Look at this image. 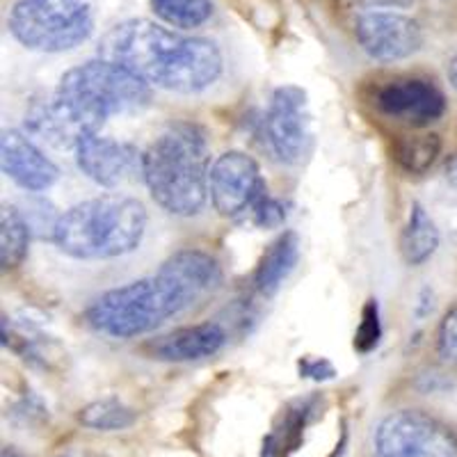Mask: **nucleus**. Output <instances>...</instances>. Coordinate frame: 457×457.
I'll return each mask as SVG.
<instances>
[{"mask_svg": "<svg viewBox=\"0 0 457 457\" xmlns=\"http://www.w3.org/2000/svg\"><path fill=\"white\" fill-rule=\"evenodd\" d=\"M222 284V268L208 252L179 250L156 275L105 291L85 312L94 332L110 338H137L158 329Z\"/></svg>", "mask_w": 457, "mask_h": 457, "instance_id": "1", "label": "nucleus"}, {"mask_svg": "<svg viewBox=\"0 0 457 457\" xmlns=\"http://www.w3.org/2000/svg\"><path fill=\"white\" fill-rule=\"evenodd\" d=\"M151 101V85L121 64L94 57L69 69L46 104L26 114L32 133L60 149H76L80 140L101 133L117 114L142 110Z\"/></svg>", "mask_w": 457, "mask_h": 457, "instance_id": "2", "label": "nucleus"}, {"mask_svg": "<svg viewBox=\"0 0 457 457\" xmlns=\"http://www.w3.org/2000/svg\"><path fill=\"white\" fill-rule=\"evenodd\" d=\"M99 57L121 64L151 87L197 94L222 76V53L211 39L183 37L149 19H129L104 35Z\"/></svg>", "mask_w": 457, "mask_h": 457, "instance_id": "3", "label": "nucleus"}, {"mask_svg": "<svg viewBox=\"0 0 457 457\" xmlns=\"http://www.w3.org/2000/svg\"><path fill=\"white\" fill-rule=\"evenodd\" d=\"M142 181L151 199L171 215L193 218L206 204L208 195V142L202 126L177 121L167 126L142 151Z\"/></svg>", "mask_w": 457, "mask_h": 457, "instance_id": "4", "label": "nucleus"}, {"mask_svg": "<svg viewBox=\"0 0 457 457\" xmlns=\"http://www.w3.org/2000/svg\"><path fill=\"white\" fill-rule=\"evenodd\" d=\"M145 231L146 211L142 202L110 193L85 199L57 215L51 240L71 259L101 261L136 252Z\"/></svg>", "mask_w": 457, "mask_h": 457, "instance_id": "5", "label": "nucleus"}, {"mask_svg": "<svg viewBox=\"0 0 457 457\" xmlns=\"http://www.w3.org/2000/svg\"><path fill=\"white\" fill-rule=\"evenodd\" d=\"M7 26L30 51L64 53L87 42L94 16L87 0H16Z\"/></svg>", "mask_w": 457, "mask_h": 457, "instance_id": "6", "label": "nucleus"}, {"mask_svg": "<svg viewBox=\"0 0 457 457\" xmlns=\"http://www.w3.org/2000/svg\"><path fill=\"white\" fill-rule=\"evenodd\" d=\"M375 451L379 457H457V439L435 416L400 410L378 426Z\"/></svg>", "mask_w": 457, "mask_h": 457, "instance_id": "7", "label": "nucleus"}, {"mask_svg": "<svg viewBox=\"0 0 457 457\" xmlns=\"http://www.w3.org/2000/svg\"><path fill=\"white\" fill-rule=\"evenodd\" d=\"M370 105L382 120L405 129H426L444 117L446 96L430 79L391 76L375 85Z\"/></svg>", "mask_w": 457, "mask_h": 457, "instance_id": "8", "label": "nucleus"}, {"mask_svg": "<svg viewBox=\"0 0 457 457\" xmlns=\"http://www.w3.org/2000/svg\"><path fill=\"white\" fill-rule=\"evenodd\" d=\"M265 133L281 162H307L313 151V129L304 89L297 85H281L275 89L265 114Z\"/></svg>", "mask_w": 457, "mask_h": 457, "instance_id": "9", "label": "nucleus"}, {"mask_svg": "<svg viewBox=\"0 0 457 457\" xmlns=\"http://www.w3.org/2000/svg\"><path fill=\"white\" fill-rule=\"evenodd\" d=\"M208 190L213 208L222 218H238L252 211L268 187L254 158L245 151H227L211 165Z\"/></svg>", "mask_w": 457, "mask_h": 457, "instance_id": "10", "label": "nucleus"}, {"mask_svg": "<svg viewBox=\"0 0 457 457\" xmlns=\"http://www.w3.org/2000/svg\"><path fill=\"white\" fill-rule=\"evenodd\" d=\"M359 46L378 62H398L423 46L421 26L398 12H361L354 21Z\"/></svg>", "mask_w": 457, "mask_h": 457, "instance_id": "11", "label": "nucleus"}, {"mask_svg": "<svg viewBox=\"0 0 457 457\" xmlns=\"http://www.w3.org/2000/svg\"><path fill=\"white\" fill-rule=\"evenodd\" d=\"M76 165L89 181L101 187H117L140 171L142 154L129 142L105 137L101 133L87 136L76 146Z\"/></svg>", "mask_w": 457, "mask_h": 457, "instance_id": "12", "label": "nucleus"}, {"mask_svg": "<svg viewBox=\"0 0 457 457\" xmlns=\"http://www.w3.org/2000/svg\"><path fill=\"white\" fill-rule=\"evenodd\" d=\"M0 167L5 177L12 179L28 193L48 190L60 179V170L44 151L21 130L7 129L0 137Z\"/></svg>", "mask_w": 457, "mask_h": 457, "instance_id": "13", "label": "nucleus"}, {"mask_svg": "<svg viewBox=\"0 0 457 457\" xmlns=\"http://www.w3.org/2000/svg\"><path fill=\"white\" fill-rule=\"evenodd\" d=\"M227 343V332L218 322H202V325H186L171 332L154 337L142 343V353L156 361L170 364H186L199 359L215 357Z\"/></svg>", "mask_w": 457, "mask_h": 457, "instance_id": "14", "label": "nucleus"}, {"mask_svg": "<svg viewBox=\"0 0 457 457\" xmlns=\"http://www.w3.org/2000/svg\"><path fill=\"white\" fill-rule=\"evenodd\" d=\"M300 261V236L295 231H284L270 247L263 252L254 272V288L259 295L272 297L281 288L288 275Z\"/></svg>", "mask_w": 457, "mask_h": 457, "instance_id": "15", "label": "nucleus"}, {"mask_svg": "<svg viewBox=\"0 0 457 457\" xmlns=\"http://www.w3.org/2000/svg\"><path fill=\"white\" fill-rule=\"evenodd\" d=\"M318 407V398L295 400L286 407L281 414L279 426L265 436L263 442V457H288L293 451H297L304 435V428L312 423V416Z\"/></svg>", "mask_w": 457, "mask_h": 457, "instance_id": "16", "label": "nucleus"}, {"mask_svg": "<svg viewBox=\"0 0 457 457\" xmlns=\"http://www.w3.org/2000/svg\"><path fill=\"white\" fill-rule=\"evenodd\" d=\"M400 256L407 265L416 268L430 261L439 247V228L421 204H411L410 218L400 231Z\"/></svg>", "mask_w": 457, "mask_h": 457, "instance_id": "17", "label": "nucleus"}, {"mask_svg": "<svg viewBox=\"0 0 457 457\" xmlns=\"http://www.w3.org/2000/svg\"><path fill=\"white\" fill-rule=\"evenodd\" d=\"M442 154V140L436 133L398 136L391 145V158L407 174H426Z\"/></svg>", "mask_w": 457, "mask_h": 457, "instance_id": "18", "label": "nucleus"}, {"mask_svg": "<svg viewBox=\"0 0 457 457\" xmlns=\"http://www.w3.org/2000/svg\"><path fill=\"white\" fill-rule=\"evenodd\" d=\"M30 247V224L16 206L0 211V265L3 270H16L26 261Z\"/></svg>", "mask_w": 457, "mask_h": 457, "instance_id": "19", "label": "nucleus"}, {"mask_svg": "<svg viewBox=\"0 0 457 457\" xmlns=\"http://www.w3.org/2000/svg\"><path fill=\"white\" fill-rule=\"evenodd\" d=\"M137 414L117 398H101L79 411L80 426L96 432H120L136 423Z\"/></svg>", "mask_w": 457, "mask_h": 457, "instance_id": "20", "label": "nucleus"}, {"mask_svg": "<svg viewBox=\"0 0 457 457\" xmlns=\"http://www.w3.org/2000/svg\"><path fill=\"white\" fill-rule=\"evenodd\" d=\"M151 7L171 28H199L213 14V0H151Z\"/></svg>", "mask_w": 457, "mask_h": 457, "instance_id": "21", "label": "nucleus"}, {"mask_svg": "<svg viewBox=\"0 0 457 457\" xmlns=\"http://www.w3.org/2000/svg\"><path fill=\"white\" fill-rule=\"evenodd\" d=\"M379 337H382V325H379L378 302L369 300L361 312V322L354 332V350L359 354H369L370 350L378 348Z\"/></svg>", "mask_w": 457, "mask_h": 457, "instance_id": "22", "label": "nucleus"}, {"mask_svg": "<svg viewBox=\"0 0 457 457\" xmlns=\"http://www.w3.org/2000/svg\"><path fill=\"white\" fill-rule=\"evenodd\" d=\"M436 354L444 364L457 369V302L444 313L436 329Z\"/></svg>", "mask_w": 457, "mask_h": 457, "instance_id": "23", "label": "nucleus"}, {"mask_svg": "<svg viewBox=\"0 0 457 457\" xmlns=\"http://www.w3.org/2000/svg\"><path fill=\"white\" fill-rule=\"evenodd\" d=\"M252 220H254L256 227L261 228H279L286 222V208L279 199L270 197L268 190L256 199V204L252 206Z\"/></svg>", "mask_w": 457, "mask_h": 457, "instance_id": "24", "label": "nucleus"}, {"mask_svg": "<svg viewBox=\"0 0 457 457\" xmlns=\"http://www.w3.org/2000/svg\"><path fill=\"white\" fill-rule=\"evenodd\" d=\"M297 369H300L302 378H312L316 379V382L332 379L334 375H337V369L332 366V361H328V359L322 357H302Z\"/></svg>", "mask_w": 457, "mask_h": 457, "instance_id": "25", "label": "nucleus"}, {"mask_svg": "<svg viewBox=\"0 0 457 457\" xmlns=\"http://www.w3.org/2000/svg\"><path fill=\"white\" fill-rule=\"evenodd\" d=\"M350 5L357 10L373 12V10H405V7L414 5V0H348Z\"/></svg>", "mask_w": 457, "mask_h": 457, "instance_id": "26", "label": "nucleus"}, {"mask_svg": "<svg viewBox=\"0 0 457 457\" xmlns=\"http://www.w3.org/2000/svg\"><path fill=\"white\" fill-rule=\"evenodd\" d=\"M444 171H446V181L457 190V154H453V156L448 158Z\"/></svg>", "mask_w": 457, "mask_h": 457, "instance_id": "27", "label": "nucleus"}, {"mask_svg": "<svg viewBox=\"0 0 457 457\" xmlns=\"http://www.w3.org/2000/svg\"><path fill=\"white\" fill-rule=\"evenodd\" d=\"M448 80H451L453 89L457 92V55L453 57L451 62H448Z\"/></svg>", "mask_w": 457, "mask_h": 457, "instance_id": "28", "label": "nucleus"}, {"mask_svg": "<svg viewBox=\"0 0 457 457\" xmlns=\"http://www.w3.org/2000/svg\"><path fill=\"white\" fill-rule=\"evenodd\" d=\"M0 457H23V455H19V453L12 451V448H5V451L0 453Z\"/></svg>", "mask_w": 457, "mask_h": 457, "instance_id": "29", "label": "nucleus"}, {"mask_svg": "<svg viewBox=\"0 0 457 457\" xmlns=\"http://www.w3.org/2000/svg\"><path fill=\"white\" fill-rule=\"evenodd\" d=\"M60 457H89V455H85V453H76V451H69V453H64V455H60Z\"/></svg>", "mask_w": 457, "mask_h": 457, "instance_id": "30", "label": "nucleus"}]
</instances>
